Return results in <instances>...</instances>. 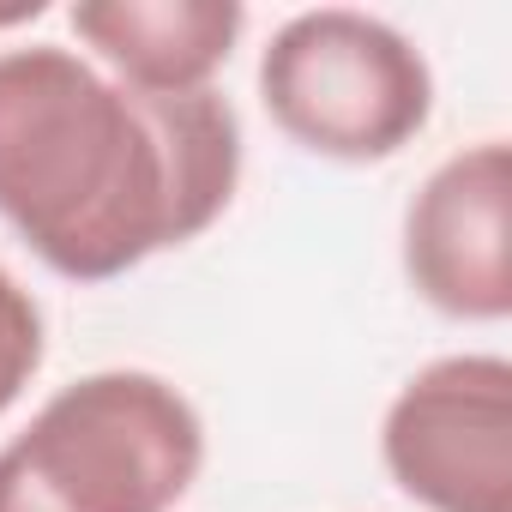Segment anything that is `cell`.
Wrapping results in <instances>:
<instances>
[{
  "label": "cell",
  "instance_id": "obj_7",
  "mask_svg": "<svg viewBox=\"0 0 512 512\" xmlns=\"http://www.w3.org/2000/svg\"><path fill=\"white\" fill-rule=\"evenodd\" d=\"M43 356H49L43 302H37L7 266H0V416L25 398V386L37 380Z\"/></svg>",
  "mask_w": 512,
  "mask_h": 512
},
{
  "label": "cell",
  "instance_id": "obj_6",
  "mask_svg": "<svg viewBox=\"0 0 512 512\" xmlns=\"http://www.w3.org/2000/svg\"><path fill=\"white\" fill-rule=\"evenodd\" d=\"M67 25L109 79L181 97L211 91V79L229 67L247 31V7L241 0H85L67 13Z\"/></svg>",
  "mask_w": 512,
  "mask_h": 512
},
{
  "label": "cell",
  "instance_id": "obj_2",
  "mask_svg": "<svg viewBox=\"0 0 512 512\" xmlns=\"http://www.w3.org/2000/svg\"><path fill=\"white\" fill-rule=\"evenodd\" d=\"M199 470L193 398L151 368H97L0 446V512H175Z\"/></svg>",
  "mask_w": 512,
  "mask_h": 512
},
{
  "label": "cell",
  "instance_id": "obj_4",
  "mask_svg": "<svg viewBox=\"0 0 512 512\" xmlns=\"http://www.w3.org/2000/svg\"><path fill=\"white\" fill-rule=\"evenodd\" d=\"M380 458L422 512H512V362L464 350L416 368L386 404Z\"/></svg>",
  "mask_w": 512,
  "mask_h": 512
},
{
  "label": "cell",
  "instance_id": "obj_1",
  "mask_svg": "<svg viewBox=\"0 0 512 512\" xmlns=\"http://www.w3.org/2000/svg\"><path fill=\"white\" fill-rule=\"evenodd\" d=\"M241 187V115L133 91L61 43L0 49V223L67 284H115L199 241Z\"/></svg>",
  "mask_w": 512,
  "mask_h": 512
},
{
  "label": "cell",
  "instance_id": "obj_3",
  "mask_svg": "<svg viewBox=\"0 0 512 512\" xmlns=\"http://www.w3.org/2000/svg\"><path fill=\"white\" fill-rule=\"evenodd\" d=\"M260 103L272 127L332 163H386L434 121V67L386 19L314 7L260 49Z\"/></svg>",
  "mask_w": 512,
  "mask_h": 512
},
{
  "label": "cell",
  "instance_id": "obj_5",
  "mask_svg": "<svg viewBox=\"0 0 512 512\" xmlns=\"http://www.w3.org/2000/svg\"><path fill=\"white\" fill-rule=\"evenodd\" d=\"M404 278L446 314L494 326L512 314V151L482 139L452 151L404 205Z\"/></svg>",
  "mask_w": 512,
  "mask_h": 512
}]
</instances>
